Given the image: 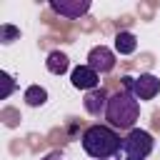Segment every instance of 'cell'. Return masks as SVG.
<instances>
[{
    "label": "cell",
    "instance_id": "3",
    "mask_svg": "<svg viewBox=\"0 0 160 160\" xmlns=\"http://www.w3.org/2000/svg\"><path fill=\"white\" fill-rule=\"evenodd\" d=\"M155 148V140L148 130L132 128L128 132V138H122V160H145Z\"/></svg>",
    "mask_w": 160,
    "mask_h": 160
},
{
    "label": "cell",
    "instance_id": "9",
    "mask_svg": "<svg viewBox=\"0 0 160 160\" xmlns=\"http://www.w3.org/2000/svg\"><path fill=\"white\" fill-rule=\"evenodd\" d=\"M135 48H138V38H135L130 30H120V32L115 35V52L130 55V52H135Z\"/></svg>",
    "mask_w": 160,
    "mask_h": 160
},
{
    "label": "cell",
    "instance_id": "13",
    "mask_svg": "<svg viewBox=\"0 0 160 160\" xmlns=\"http://www.w3.org/2000/svg\"><path fill=\"white\" fill-rule=\"evenodd\" d=\"M2 78H5V90H2V98H8V95L12 92V88H15V82H12V78H10L8 72H2Z\"/></svg>",
    "mask_w": 160,
    "mask_h": 160
},
{
    "label": "cell",
    "instance_id": "2",
    "mask_svg": "<svg viewBox=\"0 0 160 160\" xmlns=\"http://www.w3.org/2000/svg\"><path fill=\"white\" fill-rule=\"evenodd\" d=\"M82 150L92 158V160H110L112 155L120 152L122 140L120 135L110 128V125H90L82 132Z\"/></svg>",
    "mask_w": 160,
    "mask_h": 160
},
{
    "label": "cell",
    "instance_id": "10",
    "mask_svg": "<svg viewBox=\"0 0 160 160\" xmlns=\"http://www.w3.org/2000/svg\"><path fill=\"white\" fill-rule=\"evenodd\" d=\"M45 68H48L52 75H62V72H68V68H70V60H68V55H65V52H60V50H52V52L48 55V60H45Z\"/></svg>",
    "mask_w": 160,
    "mask_h": 160
},
{
    "label": "cell",
    "instance_id": "14",
    "mask_svg": "<svg viewBox=\"0 0 160 160\" xmlns=\"http://www.w3.org/2000/svg\"><path fill=\"white\" fill-rule=\"evenodd\" d=\"M40 160H68V158H65V155H62L60 150H52V152H48V155H42Z\"/></svg>",
    "mask_w": 160,
    "mask_h": 160
},
{
    "label": "cell",
    "instance_id": "15",
    "mask_svg": "<svg viewBox=\"0 0 160 160\" xmlns=\"http://www.w3.org/2000/svg\"><path fill=\"white\" fill-rule=\"evenodd\" d=\"M110 160H112V158H110Z\"/></svg>",
    "mask_w": 160,
    "mask_h": 160
},
{
    "label": "cell",
    "instance_id": "11",
    "mask_svg": "<svg viewBox=\"0 0 160 160\" xmlns=\"http://www.w3.org/2000/svg\"><path fill=\"white\" fill-rule=\"evenodd\" d=\"M25 102H28L30 108L45 105V102H48V90H45L42 85H30V88L25 90Z\"/></svg>",
    "mask_w": 160,
    "mask_h": 160
},
{
    "label": "cell",
    "instance_id": "5",
    "mask_svg": "<svg viewBox=\"0 0 160 160\" xmlns=\"http://www.w3.org/2000/svg\"><path fill=\"white\" fill-rule=\"evenodd\" d=\"M88 65L98 72V75H105L115 68V52L108 48V45H95L90 52H88Z\"/></svg>",
    "mask_w": 160,
    "mask_h": 160
},
{
    "label": "cell",
    "instance_id": "7",
    "mask_svg": "<svg viewBox=\"0 0 160 160\" xmlns=\"http://www.w3.org/2000/svg\"><path fill=\"white\" fill-rule=\"evenodd\" d=\"M70 82H72V88H78V90H95V88H100L98 82H100V75L85 62V65H78V68H72V72H70Z\"/></svg>",
    "mask_w": 160,
    "mask_h": 160
},
{
    "label": "cell",
    "instance_id": "4",
    "mask_svg": "<svg viewBox=\"0 0 160 160\" xmlns=\"http://www.w3.org/2000/svg\"><path fill=\"white\" fill-rule=\"evenodd\" d=\"M122 80H125V90H130L138 100H152L160 92V80L152 72H140L138 78L125 75Z\"/></svg>",
    "mask_w": 160,
    "mask_h": 160
},
{
    "label": "cell",
    "instance_id": "6",
    "mask_svg": "<svg viewBox=\"0 0 160 160\" xmlns=\"http://www.w3.org/2000/svg\"><path fill=\"white\" fill-rule=\"evenodd\" d=\"M50 10L58 12L60 18L78 20L90 10V0H50Z\"/></svg>",
    "mask_w": 160,
    "mask_h": 160
},
{
    "label": "cell",
    "instance_id": "1",
    "mask_svg": "<svg viewBox=\"0 0 160 160\" xmlns=\"http://www.w3.org/2000/svg\"><path fill=\"white\" fill-rule=\"evenodd\" d=\"M140 118V100L130 92V90H118L108 98V108H105V120L118 128V130H132V125Z\"/></svg>",
    "mask_w": 160,
    "mask_h": 160
},
{
    "label": "cell",
    "instance_id": "12",
    "mask_svg": "<svg viewBox=\"0 0 160 160\" xmlns=\"http://www.w3.org/2000/svg\"><path fill=\"white\" fill-rule=\"evenodd\" d=\"M15 40H20V30H18L15 25H10V22H2V25H0V42H2V45H10V42H15Z\"/></svg>",
    "mask_w": 160,
    "mask_h": 160
},
{
    "label": "cell",
    "instance_id": "8",
    "mask_svg": "<svg viewBox=\"0 0 160 160\" xmlns=\"http://www.w3.org/2000/svg\"><path fill=\"white\" fill-rule=\"evenodd\" d=\"M108 92H105V88H95V90H90L88 95H85V100H82V105H85V110L90 112V115H102L105 112V108H108Z\"/></svg>",
    "mask_w": 160,
    "mask_h": 160
}]
</instances>
